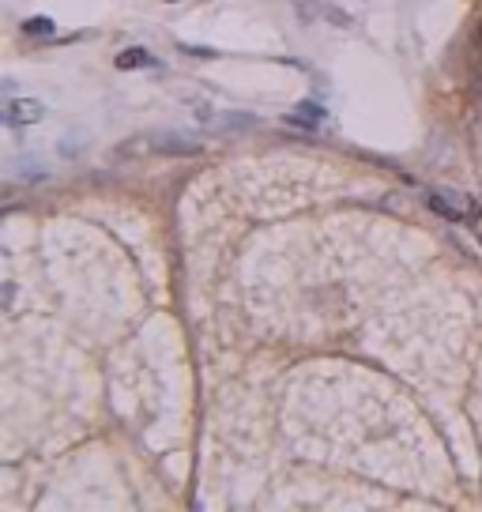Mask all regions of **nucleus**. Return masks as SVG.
Masks as SVG:
<instances>
[{"mask_svg": "<svg viewBox=\"0 0 482 512\" xmlns=\"http://www.w3.org/2000/svg\"><path fill=\"white\" fill-rule=\"evenodd\" d=\"M430 208L441 215V219H448V223H464V219H478V215H482V208L471 200V196L452 192V189H433L430 192Z\"/></svg>", "mask_w": 482, "mask_h": 512, "instance_id": "1", "label": "nucleus"}, {"mask_svg": "<svg viewBox=\"0 0 482 512\" xmlns=\"http://www.w3.org/2000/svg\"><path fill=\"white\" fill-rule=\"evenodd\" d=\"M42 117H46V106H42L38 98H12V102L4 106V125H12V128L35 125Z\"/></svg>", "mask_w": 482, "mask_h": 512, "instance_id": "2", "label": "nucleus"}, {"mask_svg": "<svg viewBox=\"0 0 482 512\" xmlns=\"http://www.w3.org/2000/svg\"><path fill=\"white\" fill-rule=\"evenodd\" d=\"M23 30L30 38H53V23H49V19H27Z\"/></svg>", "mask_w": 482, "mask_h": 512, "instance_id": "4", "label": "nucleus"}, {"mask_svg": "<svg viewBox=\"0 0 482 512\" xmlns=\"http://www.w3.org/2000/svg\"><path fill=\"white\" fill-rule=\"evenodd\" d=\"M151 64H155V57H151L147 49H140V46L125 49V53H117V68H121V72H132V68H151Z\"/></svg>", "mask_w": 482, "mask_h": 512, "instance_id": "3", "label": "nucleus"}]
</instances>
